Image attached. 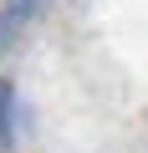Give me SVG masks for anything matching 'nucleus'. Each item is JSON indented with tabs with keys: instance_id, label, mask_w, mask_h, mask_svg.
<instances>
[{
	"instance_id": "nucleus-1",
	"label": "nucleus",
	"mask_w": 148,
	"mask_h": 153,
	"mask_svg": "<svg viewBox=\"0 0 148 153\" xmlns=\"http://www.w3.org/2000/svg\"><path fill=\"white\" fill-rule=\"evenodd\" d=\"M36 10H41V0H5V5H0V51H5V46L31 26Z\"/></svg>"
},
{
	"instance_id": "nucleus-2",
	"label": "nucleus",
	"mask_w": 148,
	"mask_h": 153,
	"mask_svg": "<svg viewBox=\"0 0 148 153\" xmlns=\"http://www.w3.org/2000/svg\"><path fill=\"white\" fill-rule=\"evenodd\" d=\"M16 148V87L0 82V153Z\"/></svg>"
}]
</instances>
